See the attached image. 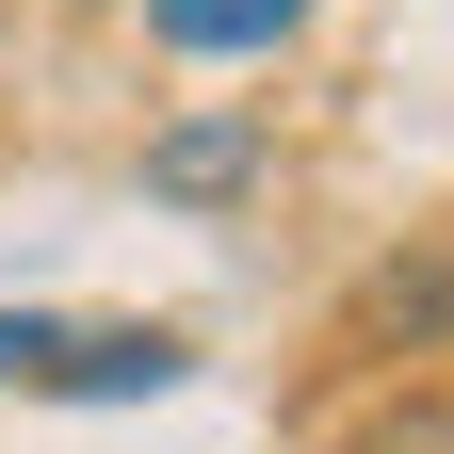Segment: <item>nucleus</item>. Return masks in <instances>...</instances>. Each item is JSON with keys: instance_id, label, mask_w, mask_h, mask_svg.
I'll return each mask as SVG.
<instances>
[{"instance_id": "423d86ee", "label": "nucleus", "mask_w": 454, "mask_h": 454, "mask_svg": "<svg viewBox=\"0 0 454 454\" xmlns=\"http://www.w3.org/2000/svg\"><path fill=\"white\" fill-rule=\"evenodd\" d=\"M49 340H66L49 309H0V373H49Z\"/></svg>"}, {"instance_id": "39448f33", "label": "nucleus", "mask_w": 454, "mask_h": 454, "mask_svg": "<svg viewBox=\"0 0 454 454\" xmlns=\"http://www.w3.org/2000/svg\"><path fill=\"white\" fill-rule=\"evenodd\" d=\"M357 454H454V406H438V389H406L389 422H357Z\"/></svg>"}, {"instance_id": "f03ea898", "label": "nucleus", "mask_w": 454, "mask_h": 454, "mask_svg": "<svg viewBox=\"0 0 454 454\" xmlns=\"http://www.w3.org/2000/svg\"><path fill=\"white\" fill-rule=\"evenodd\" d=\"M276 162V130L260 114H179V130H146V195H179V211H227Z\"/></svg>"}, {"instance_id": "7ed1b4c3", "label": "nucleus", "mask_w": 454, "mask_h": 454, "mask_svg": "<svg viewBox=\"0 0 454 454\" xmlns=\"http://www.w3.org/2000/svg\"><path fill=\"white\" fill-rule=\"evenodd\" d=\"M146 33L179 49V66H260V49L309 33V0H146Z\"/></svg>"}, {"instance_id": "f257e3e1", "label": "nucleus", "mask_w": 454, "mask_h": 454, "mask_svg": "<svg viewBox=\"0 0 454 454\" xmlns=\"http://www.w3.org/2000/svg\"><path fill=\"white\" fill-rule=\"evenodd\" d=\"M179 373H195L179 325H66L33 389H66V406H146V389H179Z\"/></svg>"}, {"instance_id": "20e7f679", "label": "nucleus", "mask_w": 454, "mask_h": 454, "mask_svg": "<svg viewBox=\"0 0 454 454\" xmlns=\"http://www.w3.org/2000/svg\"><path fill=\"white\" fill-rule=\"evenodd\" d=\"M357 340H406V357L454 340V260H389L373 293H357Z\"/></svg>"}]
</instances>
